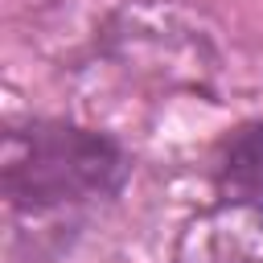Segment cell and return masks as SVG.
Segmentation results:
<instances>
[{
	"mask_svg": "<svg viewBox=\"0 0 263 263\" xmlns=\"http://www.w3.org/2000/svg\"><path fill=\"white\" fill-rule=\"evenodd\" d=\"M127 181V152L70 119H25L4 127L0 189L12 218L53 222L95 210Z\"/></svg>",
	"mask_w": 263,
	"mask_h": 263,
	"instance_id": "cell-1",
	"label": "cell"
},
{
	"mask_svg": "<svg viewBox=\"0 0 263 263\" xmlns=\"http://www.w3.org/2000/svg\"><path fill=\"white\" fill-rule=\"evenodd\" d=\"M214 177L230 201H263V123H247L226 136Z\"/></svg>",
	"mask_w": 263,
	"mask_h": 263,
	"instance_id": "cell-2",
	"label": "cell"
}]
</instances>
